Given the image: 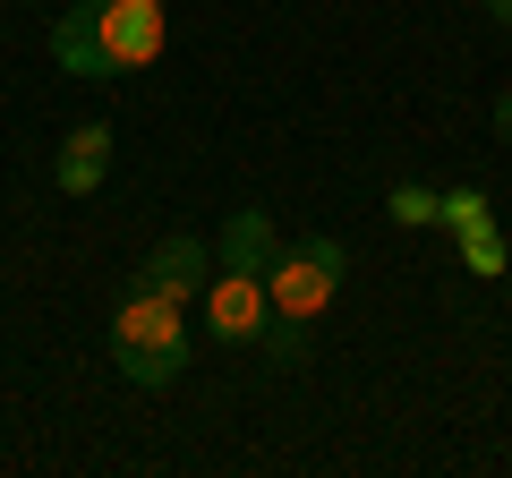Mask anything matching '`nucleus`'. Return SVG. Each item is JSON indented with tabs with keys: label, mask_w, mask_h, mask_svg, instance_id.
<instances>
[{
	"label": "nucleus",
	"mask_w": 512,
	"mask_h": 478,
	"mask_svg": "<svg viewBox=\"0 0 512 478\" xmlns=\"http://www.w3.org/2000/svg\"><path fill=\"white\" fill-rule=\"evenodd\" d=\"M265 325H274V291H265V274L222 265V274L205 282V333H214V342L256 350V342H265Z\"/></svg>",
	"instance_id": "20e7f679"
},
{
	"label": "nucleus",
	"mask_w": 512,
	"mask_h": 478,
	"mask_svg": "<svg viewBox=\"0 0 512 478\" xmlns=\"http://www.w3.org/2000/svg\"><path fill=\"white\" fill-rule=\"evenodd\" d=\"M342 239H282V257L265 265V291H274V316H299V325H316V316L342 299Z\"/></svg>",
	"instance_id": "f03ea898"
},
{
	"label": "nucleus",
	"mask_w": 512,
	"mask_h": 478,
	"mask_svg": "<svg viewBox=\"0 0 512 478\" xmlns=\"http://www.w3.org/2000/svg\"><path fill=\"white\" fill-rule=\"evenodd\" d=\"M495 137L512 146V94H495Z\"/></svg>",
	"instance_id": "f8f14e48"
},
{
	"label": "nucleus",
	"mask_w": 512,
	"mask_h": 478,
	"mask_svg": "<svg viewBox=\"0 0 512 478\" xmlns=\"http://www.w3.org/2000/svg\"><path fill=\"white\" fill-rule=\"evenodd\" d=\"M103 180H111V129H103V120H86V129L60 137V154H52V188H60V197H94Z\"/></svg>",
	"instance_id": "423d86ee"
},
{
	"label": "nucleus",
	"mask_w": 512,
	"mask_h": 478,
	"mask_svg": "<svg viewBox=\"0 0 512 478\" xmlns=\"http://www.w3.org/2000/svg\"><path fill=\"white\" fill-rule=\"evenodd\" d=\"M94 26H103V60L120 69H154L171 43V9L163 0H94Z\"/></svg>",
	"instance_id": "7ed1b4c3"
},
{
	"label": "nucleus",
	"mask_w": 512,
	"mask_h": 478,
	"mask_svg": "<svg viewBox=\"0 0 512 478\" xmlns=\"http://www.w3.org/2000/svg\"><path fill=\"white\" fill-rule=\"evenodd\" d=\"M52 60H60L69 77H111L103 26H94V0H77V9H60V18H52Z\"/></svg>",
	"instance_id": "0eeeda50"
},
{
	"label": "nucleus",
	"mask_w": 512,
	"mask_h": 478,
	"mask_svg": "<svg viewBox=\"0 0 512 478\" xmlns=\"http://www.w3.org/2000/svg\"><path fill=\"white\" fill-rule=\"evenodd\" d=\"M436 222H444V231H453V239H470V231H487V188H444V197H436Z\"/></svg>",
	"instance_id": "1a4fd4ad"
},
{
	"label": "nucleus",
	"mask_w": 512,
	"mask_h": 478,
	"mask_svg": "<svg viewBox=\"0 0 512 478\" xmlns=\"http://www.w3.org/2000/svg\"><path fill=\"white\" fill-rule=\"evenodd\" d=\"M282 257V231L265 205H239L231 222H222V265H239V274H265V265Z\"/></svg>",
	"instance_id": "6e6552de"
},
{
	"label": "nucleus",
	"mask_w": 512,
	"mask_h": 478,
	"mask_svg": "<svg viewBox=\"0 0 512 478\" xmlns=\"http://www.w3.org/2000/svg\"><path fill=\"white\" fill-rule=\"evenodd\" d=\"M436 197H444V188H427V180H393V222H410V231L436 222Z\"/></svg>",
	"instance_id": "9d476101"
},
{
	"label": "nucleus",
	"mask_w": 512,
	"mask_h": 478,
	"mask_svg": "<svg viewBox=\"0 0 512 478\" xmlns=\"http://www.w3.org/2000/svg\"><path fill=\"white\" fill-rule=\"evenodd\" d=\"M137 282H154L163 299H205V282H214V248H205L197 231H171V239H154V257L137 265Z\"/></svg>",
	"instance_id": "39448f33"
},
{
	"label": "nucleus",
	"mask_w": 512,
	"mask_h": 478,
	"mask_svg": "<svg viewBox=\"0 0 512 478\" xmlns=\"http://www.w3.org/2000/svg\"><path fill=\"white\" fill-rule=\"evenodd\" d=\"M504 257H512V248H504V231H495V222L461 239V265H470V274H504Z\"/></svg>",
	"instance_id": "9b49d317"
},
{
	"label": "nucleus",
	"mask_w": 512,
	"mask_h": 478,
	"mask_svg": "<svg viewBox=\"0 0 512 478\" xmlns=\"http://www.w3.org/2000/svg\"><path fill=\"white\" fill-rule=\"evenodd\" d=\"M111 359H120L128 385L163 393L171 376L188 368V308H180V299H163L154 282H128L120 308H111Z\"/></svg>",
	"instance_id": "f257e3e1"
},
{
	"label": "nucleus",
	"mask_w": 512,
	"mask_h": 478,
	"mask_svg": "<svg viewBox=\"0 0 512 478\" xmlns=\"http://www.w3.org/2000/svg\"><path fill=\"white\" fill-rule=\"evenodd\" d=\"M487 18H495V26H512V0H487Z\"/></svg>",
	"instance_id": "ddd939ff"
}]
</instances>
